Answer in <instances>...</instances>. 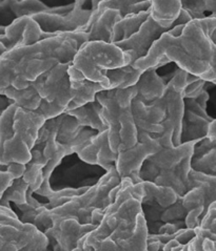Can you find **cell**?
<instances>
[{"mask_svg": "<svg viewBox=\"0 0 216 251\" xmlns=\"http://www.w3.org/2000/svg\"><path fill=\"white\" fill-rule=\"evenodd\" d=\"M83 242H84V238L81 239L79 242H78V245L76 248H74L72 251H85L84 249V246H83Z\"/></svg>", "mask_w": 216, "mask_h": 251, "instance_id": "35", "label": "cell"}, {"mask_svg": "<svg viewBox=\"0 0 216 251\" xmlns=\"http://www.w3.org/2000/svg\"><path fill=\"white\" fill-rule=\"evenodd\" d=\"M147 240L146 220L143 213H139L135 229L117 226L107 238L84 248L85 251H147Z\"/></svg>", "mask_w": 216, "mask_h": 251, "instance_id": "11", "label": "cell"}, {"mask_svg": "<svg viewBox=\"0 0 216 251\" xmlns=\"http://www.w3.org/2000/svg\"><path fill=\"white\" fill-rule=\"evenodd\" d=\"M4 29H5V26H0V36L4 34Z\"/></svg>", "mask_w": 216, "mask_h": 251, "instance_id": "39", "label": "cell"}, {"mask_svg": "<svg viewBox=\"0 0 216 251\" xmlns=\"http://www.w3.org/2000/svg\"><path fill=\"white\" fill-rule=\"evenodd\" d=\"M14 180L13 175L7 172L6 165H0V198L2 197L4 190L11 185Z\"/></svg>", "mask_w": 216, "mask_h": 251, "instance_id": "33", "label": "cell"}, {"mask_svg": "<svg viewBox=\"0 0 216 251\" xmlns=\"http://www.w3.org/2000/svg\"><path fill=\"white\" fill-rule=\"evenodd\" d=\"M66 113L75 118L81 126L92 128L98 132L108 129V125L102 117V106L96 99Z\"/></svg>", "mask_w": 216, "mask_h": 251, "instance_id": "23", "label": "cell"}, {"mask_svg": "<svg viewBox=\"0 0 216 251\" xmlns=\"http://www.w3.org/2000/svg\"><path fill=\"white\" fill-rule=\"evenodd\" d=\"M161 149L154 138L146 132L138 134V142L131 149L117 152L115 168L121 180L129 178L133 183H140L139 172L141 165L151 154Z\"/></svg>", "mask_w": 216, "mask_h": 251, "instance_id": "14", "label": "cell"}, {"mask_svg": "<svg viewBox=\"0 0 216 251\" xmlns=\"http://www.w3.org/2000/svg\"><path fill=\"white\" fill-rule=\"evenodd\" d=\"M143 72L144 71L125 65L122 68L108 70L105 72V75L109 79L110 88H126L137 83Z\"/></svg>", "mask_w": 216, "mask_h": 251, "instance_id": "27", "label": "cell"}, {"mask_svg": "<svg viewBox=\"0 0 216 251\" xmlns=\"http://www.w3.org/2000/svg\"><path fill=\"white\" fill-rule=\"evenodd\" d=\"M158 68H160V65L145 70L135 84L137 90L136 95L145 103H152L159 99L165 92L168 81L158 75Z\"/></svg>", "mask_w": 216, "mask_h": 251, "instance_id": "21", "label": "cell"}, {"mask_svg": "<svg viewBox=\"0 0 216 251\" xmlns=\"http://www.w3.org/2000/svg\"><path fill=\"white\" fill-rule=\"evenodd\" d=\"M115 165L102 176L95 185L88 188L84 194L72 198L69 202L53 209H50L52 219L61 217H74L80 224H91L92 211L96 208L105 210L109 204L111 189L121 183Z\"/></svg>", "mask_w": 216, "mask_h": 251, "instance_id": "7", "label": "cell"}, {"mask_svg": "<svg viewBox=\"0 0 216 251\" xmlns=\"http://www.w3.org/2000/svg\"><path fill=\"white\" fill-rule=\"evenodd\" d=\"M4 51H6V50H5V48L3 47V44L0 42V56H1Z\"/></svg>", "mask_w": 216, "mask_h": 251, "instance_id": "38", "label": "cell"}, {"mask_svg": "<svg viewBox=\"0 0 216 251\" xmlns=\"http://www.w3.org/2000/svg\"><path fill=\"white\" fill-rule=\"evenodd\" d=\"M150 15V10L140 12L138 14H132L118 20L113 28V39L112 43L129 39L134 34L139 31L144 22Z\"/></svg>", "mask_w": 216, "mask_h": 251, "instance_id": "25", "label": "cell"}, {"mask_svg": "<svg viewBox=\"0 0 216 251\" xmlns=\"http://www.w3.org/2000/svg\"><path fill=\"white\" fill-rule=\"evenodd\" d=\"M0 1H2V0H0Z\"/></svg>", "mask_w": 216, "mask_h": 251, "instance_id": "42", "label": "cell"}, {"mask_svg": "<svg viewBox=\"0 0 216 251\" xmlns=\"http://www.w3.org/2000/svg\"><path fill=\"white\" fill-rule=\"evenodd\" d=\"M12 103L13 101L5 97L4 95H0V117H1L2 113L12 104Z\"/></svg>", "mask_w": 216, "mask_h": 251, "instance_id": "34", "label": "cell"}, {"mask_svg": "<svg viewBox=\"0 0 216 251\" xmlns=\"http://www.w3.org/2000/svg\"><path fill=\"white\" fill-rule=\"evenodd\" d=\"M0 224H10L16 227L24 226V223L20 222L18 216L13 208L4 207L1 205H0Z\"/></svg>", "mask_w": 216, "mask_h": 251, "instance_id": "32", "label": "cell"}, {"mask_svg": "<svg viewBox=\"0 0 216 251\" xmlns=\"http://www.w3.org/2000/svg\"><path fill=\"white\" fill-rule=\"evenodd\" d=\"M73 7L74 2L62 6H49L41 0H2L0 1V16L7 15L14 20L40 13H68Z\"/></svg>", "mask_w": 216, "mask_h": 251, "instance_id": "18", "label": "cell"}, {"mask_svg": "<svg viewBox=\"0 0 216 251\" xmlns=\"http://www.w3.org/2000/svg\"><path fill=\"white\" fill-rule=\"evenodd\" d=\"M215 29L216 18L211 16L175 25L155 41L148 55L136 61L134 68L145 71L174 62L178 69L213 84L216 80V44L211 37Z\"/></svg>", "mask_w": 216, "mask_h": 251, "instance_id": "1", "label": "cell"}, {"mask_svg": "<svg viewBox=\"0 0 216 251\" xmlns=\"http://www.w3.org/2000/svg\"><path fill=\"white\" fill-rule=\"evenodd\" d=\"M150 5L151 0H100L96 10L92 14L88 29L92 25V22L106 10L118 11L121 13L122 17H125L128 15L138 14L140 12L150 10Z\"/></svg>", "mask_w": 216, "mask_h": 251, "instance_id": "24", "label": "cell"}, {"mask_svg": "<svg viewBox=\"0 0 216 251\" xmlns=\"http://www.w3.org/2000/svg\"><path fill=\"white\" fill-rule=\"evenodd\" d=\"M150 16L163 27L187 25L192 20L190 15L182 10L181 0H151Z\"/></svg>", "mask_w": 216, "mask_h": 251, "instance_id": "19", "label": "cell"}, {"mask_svg": "<svg viewBox=\"0 0 216 251\" xmlns=\"http://www.w3.org/2000/svg\"><path fill=\"white\" fill-rule=\"evenodd\" d=\"M68 73L71 87L74 92V97L70 102L68 108H66V112H70L72 109H75L81 105L87 104L89 102L94 101L97 93L107 90V87L101 83L93 82V81L86 79L79 71L73 68L72 64L70 65Z\"/></svg>", "mask_w": 216, "mask_h": 251, "instance_id": "20", "label": "cell"}, {"mask_svg": "<svg viewBox=\"0 0 216 251\" xmlns=\"http://www.w3.org/2000/svg\"><path fill=\"white\" fill-rule=\"evenodd\" d=\"M108 171L81 160L77 153L62 158L50 176V186L54 190L89 188L95 185Z\"/></svg>", "mask_w": 216, "mask_h": 251, "instance_id": "8", "label": "cell"}, {"mask_svg": "<svg viewBox=\"0 0 216 251\" xmlns=\"http://www.w3.org/2000/svg\"><path fill=\"white\" fill-rule=\"evenodd\" d=\"M211 17H214V18H216V15H214V16H211ZM211 38H212V41L216 44V29H215V31H214V33L212 34V37H211Z\"/></svg>", "mask_w": 216, "mask_h": 251, "instance_id": "37", "label": "cell"}, {"mask_svg": "<svg viewBox=\"0 0 216 251\" xmlns=\"http://www.w3.org/2000/svg\"><path fill=\"white\" fill-rule=\"evenodd\" d=\"M44 122L46 119L36 110L17 107L13 118V135L0 150V165H26L31 160V151Z\"/></svg>", "mask_w": 216, "mask_h": 251, "instance_id": "5", "label": "cell"}, {"mask_svg": "<svg viewBox=\"0 0 216 251\" xmlns=\"http://www.w3.org/2000/svg\"><path fill=\"white\" fill-rule=\"evenodd\" d=\"M137 94L136 86L126 88H110L97 93L95 99L102 106V117L108 125V139L112 151L118 152L119 149V118L131 108L133 98Z\"/></svg>", "mask_w": 216, "mask_h": 251, "instance_id": "9", "label": "cell"}, {"mask_svg": "<svg viewBox=\"0 0 216 251\" xmlns=\"http://www.w3.org/2000/svg\"><path fill=\"white\" fill-rule=\"evenodd\" d=\"M122 18V15L118 11H103L89 27L87 32L88 41H103L112 43L114 25Z\"/></svg>", "mask_w": 216, "mask_h": 251, "instance_id": "22", "label": "cell"}, {"mask_svg": "<svg viewBox=\"0 0 216 251\" xmlns=\"http://www.w3.org/2000/svg\"><path fill=\"white\" fill-rule=\"evenodd\" d=\"M28 183L22 179H14L11 185L7 187L2 197L0 198V205L4 207H11V203L14 205H21L27 202V193L29 190Z\"/></svg>", "mask_w": 216, "mask_h": 251, "instance_id": "29", "label": "cell"}, {"mask_svg": "<svg viewBox=\"0 0 216 251\" xmlns=\"http://www.w3.org/2000/svg\"><path fill=\"white\" fill-rule=\"evenodd\" d=\"M143 184L145 188L144 198L151 199V200L157 203L160 207L167 208L169 206L175 204L178 201V199L181 198L175 193V190L171 187L156 185L153 182H143Z\"/></svg>", "mask_w": 216, "mask_h": 251, "instance_id": "28", "label": "cell"}, {"mask_svg": "<svg viewBox=\"0 0 216 251\" xmlns=\"http://www.w3.org/2000/svg\"><path fill=\"white\" fill-rule=\"evenodd\" d=\"M130 58L114 43L103 41H87L74 56L72 66L86 79L101 83L110 88L105 72L129 65Z\"/></svg>", "mask_w": 216, "mask_h": 251, "instance_id": "4", "label": "cell"}, {"mask_svg": "<svg viewBox=\"0 0 216 251\" xmlns=\"http://www.w3.org/2000/svg\"><path fill=\"white\" fill-rule=\"evenodd\" d=\"M197 142H185L170 149H161L149 156L141 165V182H153L156 185L171 187L184 197L190 190L189 173L193 150Z\"/></svg>", "mask_w": 216, "mask_h": 251, "instance_id": "3", "label": "cell"}, {"mask_svg": "<svg viewBox=\"0 0 216 251\" xmlns=\"http://www.w3.org/2000/svg\"><path fill=\"white\" fill-rule=\"evenodd\" d=\"M52 221L53 225L43 232L49 239L52 251H72L81 239L97 227L93 224H80L74 217L53 218Z\"/></svg>", "mask_w": 216, "mask_h": 251, "instance_id": "15", "label": "cell"}, {"mask_svg": "<svg viewBox=\"0 0 216 251\" xmlns=\"http://www.w3.org/2000/svg\"><path fill=\"white\" fill-rule=\"evenodd\" d=\"M169 29L171 28L161 26L149 15V17L137 33L130 37L129 39L119 41L114 44L129 56L130 63L128 66L134 68L135 62L145 58L155 41H157Z\"/></svg>", "mask_w": 216, "mask_h": 251, "instance_id": "16", "label": "cell"}, {"mask_svg": "<svg viewBox=\"0 0 216 251\" xmlns=\"http://www.w3.org/2000/svg\"><path fill=\"white\" fill-rule=\"evenodd\" d=\"M71 63H58L32 82L41 98L36 112L46 120L64 114L74 97L68 73Z\"/></svg>", "mask_w": 216, "mask_h": 251, "instance_id": "6", "label": "cell"}, {"mask_svg": "<svg viewBox=\"0 0 216 251\" xmlns=\"http://www.w3.org/2000/svg\"><path fill=\"white\" fill-rule=\"evenodd\" d=\"M208 82L205 80L197 78L193 81L187 83L184 90V98H195L197 96L202 93L207 85Z\"/></svg>", "mask_w": 216, "mask_h": 251, "instance_id": "31", "label": "cell"}, {"mask_svg": "<svg viewBox=\"0 0 216 251\" xmlns=\"http://www.w3.org/2000/svg\"><path fill=\"white\" fill-rule=\"evenodd\" d=\"M131 114L138 134L146 132L154 137L162 130L161 123L165 120L166 113L156 101L145 103L136 95L131 103Z\"/></svg>", "mask_w": 216, "mask_h": 251, "instance_id": "17", "label": "cell"}, {"mask_svg": "<svg viewBox=\"0 0 216 251\" xmlns=\"http://www.w3.org/2000/svg\"><path fill=\"white\" fill-rule=\"evenodd\" d=\"M3 243H4V241H3V239L0 237V249H1V247H2V245H3Z\"/></svg>", "mask_w": 216, "mask_h": 251, "instance_id": "40", "label": "cell"}, {"mask_svg": "<svg viewBox=\"0 0 216 251\" xmlns=\"http://www.w3.org/2000/svg\"><path fill=\"white\" fill-rule=\"evenodd\" d=\"M1 95L13 101L18 107H21L27 110H36L39 107L41 98L35 90V87L31 83L28 87L17 90L13 86L4 88Z\"/></svg>", "mask_w": 216, "mask_h": 251, "instance_id": "26", "label": "cell"}, {"mask_svg": "<svg viewBox=\"0 0 216 251\" xmlns=\"http://www.w3.org/2000/svg\"><path fill=\"white\" fill-rule=\"evenodd\" d=\"M209 93L205 90L195 98H184L185 112L182 124L181 142H198L207 138L208 128L213 121L207 113Z\"/></svg>", "mask_w": 216, "mask_h": 251, "instance_id": "13", "label": "cell"}, {"mask_svg": "<svg viewBox=\"0 0 216 251\" xmlns=\"http://www.w3.org/2000/svg\"><path fill=\"white\" fill-rule=\"evenodd\" d=\"M86 1H87V0H74V4L83 6L86 3Z\"/></svg>", "mask_w": 216, "mask_h": 251, "instance_id": "36", "label": "cell"}, {"mask_svg": "<svg viewBox=\"0 0 216 251\" xmlns=\"http://www.w3.org/2000/svg\"><path fill=\"white\" fill-rule=\"evenodd\" d=\"M188 76L189 74L187 72L177 68L172 78L167 82L165 92L161 97L155 100L165 109V120L172 124L174 146L182 144V124L185 112L184 90L188 83Z\"/></svg>", "mask_w": 216, "mask_h": 251, "instance_id": "10", "label": "cell"}, {"mask_svg": "<svg viewBox=\"0 0 216 251\" xmlns=\"http://www.w3.org/2000/svg\"><path fill=\"white\" fill-rule=\"evenodd\" d=\"M182 10L187 12L192 20L204 19L206 12H210V16L216 15V0H181Z\"/></svg>", "mask_w": 216, "mask_h": 251, "instance_id": "30", "label": "cell"}, {"mask_svg": "<svg viewBox=\"0 0 216 251\" xmlns=\"http://www.w3.org/2000/svg\"><path fill=\"white\" fill-rule=\"evenodd\" d=\"M92 14V9H84L81 5L74 4L68 13H40L32 18L43 33L57 36L65 33H87Z\"/></svg>", "mask_w": 216, "mask_h": 251, "instance_id": "12", "label": "cell"}, {"mask_svg": "<svg viewBox=\"0 0 216 251\" xmlns=\"http://www.w3.org/2000/svg\"><path fill=\"white\" fill-rule=\"evenodd\" d=\"M47 251H52V250H47Z\"/></svg>", "mask_w": 216, "mask_h": 251, "instance_id": "41", "label": "cell"}, {"mask_svg": "<svg viewBox=\"0 0 216 251\" xmlns=\"http://www.w3.org/2000/svg\"><path fill=\"white\" fill-rule=\"evenodd\" d=\"M87 41L85 32L65 33L4 51L0 56V95L9 86L17 90L28 87L58 63H71Z\"/></svg>", "mask_w": 216, "mask_h": 251, "instance_id": "2", "label": "cell"}]
</instances>
